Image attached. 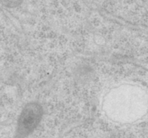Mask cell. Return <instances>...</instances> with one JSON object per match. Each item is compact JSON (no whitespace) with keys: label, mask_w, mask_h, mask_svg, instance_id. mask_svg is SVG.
I'll list each match as a JSON object with an SVG mask.
<instances>
[{"label":"cell","mask_w":148,"mask_h":138,"mask_svg":"<svg viewBox=\"0 0 148 138\" xmlns=\"http://www.w3.org/2000/svg\"><path fill=\"white\" fill-rule=\"evenodd\" d=\"M43 110L40 105L36 103L27 104L23 108L17 124V133L20 136H27L37 126L41 119Z\"/></svg>","instance_id":"1"},{"label":"cell","mask_w":148,"mask_h":138,"mask_svg":"<svg viewBox=\"0 0 148 138\" xmlns=\"http://www.w3.org/2000/svg\"><path fill=\"white\" fill-rule=\"evenodd\" d=\"M23 0H1V2L6 7L13 8L20 5L22 3Z\"/></svg>","instance_id":"2"}]
</instances>
